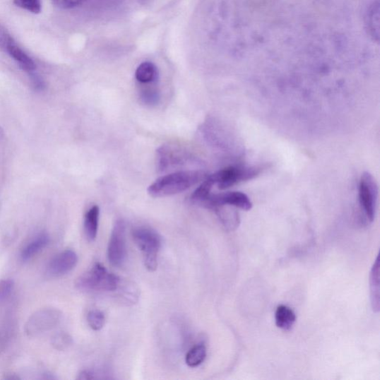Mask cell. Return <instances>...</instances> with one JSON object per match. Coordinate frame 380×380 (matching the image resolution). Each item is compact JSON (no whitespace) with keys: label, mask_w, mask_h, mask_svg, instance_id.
<instances>
[{"label":"cell","mask_w":380,"mask_h":380,"mask_svg":"<svg viewBox=\"0 0 380 380\" xmlns=\"http://www.w3.org/2000/svg\"><path fill=\"white\" fill-rule=\"evenodd\" d=\"M208 177L206 172L201 170H182L174 172L158 179L148 189V194L153 198H164L185 192Z\"/></svg>","instance_id":"1"},{"label":"cell","mask_w":380,"mask_h":380,"mask_svg":"<svg viewBox=\"0 0 380 380\" xmlns=\"http://www.w3.org/2000/svg\"><path fill=\"white\" fill-rule=\"evenodd\" d=\"M76 285L82 291H115L121 286L118 275L109 273L105 267L95 263L93 268L81 275Z\"/></svg>","instance_id":"2"},{"label":"cell","mask_w":380,"mask_h":380,"mask_svg":"<svg viewBox=\"0 0 380 380\" xmlns=\"http://www.w3.org/2000/svg\"><path fill=\"white\" fill-rule=\"evenodd\" d=\"M135 243L143 254L144 265L151 272L158 268V254L162 247V237L154 230L138 227L133 231Z\"/></svg>","instance_id":"3"},{"label":"cell","mask_w":380,"mask_h":380,"mask_svg":"<svg viewBox=\"0 0 380 380\" xmlns=\"http://www.w3.org/2000/svg\"><path fill=\"white\" fill-rule=\"evenodd\" d=\"M62 316V313L56 309H40L29 317L25 326V332L28 338H37L59 325Z\"/></svg>","instance_id":"4"},{"label":"cell","mask_w":380,"mask_h":380,"mask_svg":"<svg viewBox=\"0 0 380 380\" xmlns=\"http://www.w3.org/2000/svg\"><path fill=\"white\" fill-rule=\"evenodd\" d=\"M262 167H229L210 175L218 189H227L240 182L252 180L262 172Z\"/></svg>","instance_id":"5"},{"label":"cell","mask_w":380,"mask_h":380,"mask_svg":"<svg viewBox=\"0 0 380 380\" xmlns=\"http://www.w3.org/2000/svg\"><path fill=\"white\" fill-rule=\"evenodd\" d=\"M127 255L126 224L123 219H118L113 226L108 245L107 256L111 265L121 267Z\"/></svg>","instance_id":"6"},{"label":"cell","mask_w":380,"mask_h":380,"mask_svg":"<svg viewBox=\"0 0 380 380\" xmlns=\"http://www.w3.org/2000/svg\"><path fill=\"white\" fill-rule=\"evenodd\" d=\"M0 50L8 54L28 74L35 72L37 66L32 58L18 46L7 29L2 25H0Z\"/></svg>","instance_id":"7"},{"label":"cell","mask_w":380,"mask_h":380,"mask_svg":"<svg viewBox=\"0 0 380 380\" xmlns=\"http://www.w3.org/2000/svg\"><path fill=\"white\" fill-rule=\"evenodd\" d=\"M377 195V185L373 175L369 172L363 173L359 185V201L362 210L371 222L375 218Z\"/></svg>","instance_id":"8"},{"label":"cell","mask_w":380,"mask_h":380,"mask_svg":"<svg viewBox=\"0 0 380 380\" xmlns=\"http://www.w3.org/2000/svg\"><path fill=\"white\" fill-rule=\"evenodd\" d=\"M231 206L245 211H249L253 208V203L246 194L238 192H227L218 194H210L203 201L201 207L213 210L219 206Z\"/></svg>","instance_id":"9"},{"label":"cell","mask_w":380,"mask_h":380,"mask_svg":"<svg viewBox=\"0 0 380 380\" xmlns=\"http://www.w3.org/2000/svg\"><path fill=\"white\" fill-rule=\"evenodd\" d=\"M191 158L182 148L172 145H163L156 152L157 170L160 172H165L186 165Z\"/></svg>","instance_id":"10"},{"label":"cell","mask_w":380,"mask_h":380,"mask_svg":"<svg viewBox=\"0 0 380 380\" xmlns=\"http://www.w3.org/2000/svg\"><path fill=\"white\" fill-rule=\"evenodd\" d=\"M78 261L75 251L66 250L54 257L47 268L46 274L49 278L64 275L74 269Z\"/></svg>","instance_id":"11"},{"label":"cell","mask_w":380,"mask_h":380,"mask_svg":"<svg viewBox=\"0 0 380 380\" xmlns=\"http://www.w3.org/2000/svg\"><path fill=\"white\" fill-rule=\"evenodd\" d=\"M364 26L369 37L374 41L379 42L380 37V4L379 0H374L365 12Z\"/></svg>","instance_id":"12"},{"label":"cell","mask_w":380,"mask_h":380,"mask_svg":"<svg viewBox=\"0 0 380 380\" xmlns=\"http://www.w3.org/2000/svg\"><path fill=\"white\" fill-rule=\"evenodd\" d=\"M50 242V237L47 232L40 233L34 239L29 242L21 252V259L24 261L31 259L42 251Z\"/></svg>","instance_id":"13"},{"label":"cell","mask_w":380,"mask_h":380,"mask_svg":"<svg viewBox=\"0 0 380 380\" xmlns=\"http://www.w3.org/2000/svg\"><path fill=\"white\" fill-rule=\"evenodd\" d=\"M100 217V208L95 206L87 211L84 219V230L86 239L94 242L97 235Z\"/></svg>","instance_id":"14"},{"label":"cell","mask_w":380,"mask_h":380,"mask_svg":"<svg viewBox=\"0 0 380 380\" xmlns=\"http://www.w3.org/2000/svg\"><path fill=\"white\" fill-rule=\"evenodd\" d=\"M297 319L293 310L286 305L278 307L275 314V325L284 331H289L294 326Z\"/></svg>","instance_id":"15"},{"label":"cell","mask_w":380,"mask_h":380,"mask_svg":"<svg viewBox=\"0 0 380 380\" xmlns=\"http://www.w3.org/2000/svg\"><path fill=\"white\" fill-rule=\"evenodd\" d=\"M158 77V69L151 62L142 63L136 71V78L142 84L154 83L157 81Z\"/></svg>","instance_id":"16"},{"label":"cell","mask_w":380,"mask_h":380,"mask_svg":"<svg viewBox=\"0 0 380 380\" xmlns=\"http://www.w3.org/2000/svg\"><path fill=\"white\" fill-rule=\"evenodd\" d=\"M371 299L373 311H379V261L377 257L373 266L370 277Z\"/></svg>","instance_id":"17"},{"label":"cell","mask_w":380,"mask_h":380,"mask_svg":"<svg viewBox=\"0 0 380 380\" xmlns=\"http://www.w3.org/2000/svg\"><path fill=\"white\" fill-rule=\"evenodd\" d=\"M220 219L222 224L229 229L238 227L239 217L236 210L225 208V206H219L213 210Z\"/></svg>","instance_id":"18"},{"label":"cell","mask_w":380,"mask_h":380,"mask_svg":"<svg viewBox=\"0 0 380 380\" xmlns=\"http://www.w3.org/2000/svg\"><path fill=\"white\" fill-rule=\"evenodd\" d=\"M207 357V348L203 345H198L190 349L186 356V363L190 368L199 367L206 360Z\"/></svg>","instance_id":"19"},{"label":"cell","mask_w":380,"mask_h":380,"mask_svg":"<svg viewBox=\"0 0 380 380\" xmlns=\"http://www.w3.org/2000/svg\"><path fill=\"white\" fill-rule=\"evenodd\" d=\"M214 185L215 182L210 175H209L195 190L191 196V201L200 206L203 201H206L211 194V190Z\"/></svg>","instance_id":"20"},{"label":"cell","mask_w":380,"mask_h":380,"mask_svg":"<svg viewBox=\"0 0 380 380\" xmlns=\"http://www.w3.org/2000/svg\"><path fill=\"white\" fill-rule=\"evenodd\" d=\"M140 99L143 105L153 107L158 105L160 95L155 88H146L141 91Z\"/></svg>","instance_id":"21"},{"label":"cell","mask_w":380,"mask_h":380,"mask_svg":"<svg viewBox=\"0 0 380 380\" xmlns=\"http://www.w3.org/2000/svg\"><path fill=\"white\" fill-rule=\"evenodd\" d=\"M105 321V314L99 310H93L87 315L88 324L94 331H100L103 328Z\"/></svg>","instance_id":"22"},{"label":"cell","mask_w":380,"mask_h":380,"mask_svg":"<svg viewBox=\"0 0 380 380\" xmlns=\"http://www.w3.org/2000/svg\"><path fill=\"white\" fill-rule=\"evenodd\" d=\"M72 344L71 336L65 332L55 334L52 339V345L57 350H65Z\"/></svg>","instance_id":"23"},{"label":"cell","mask_w":380,"mask_h":380,"mask_svg":"<svg viewBox=\"0 0 380 380\" xmlns=\"http://www.w3.org/2000/svg\"><path fill=\"white\" fill-rule=\"evenodd\" d=\"M18 7L33 13H40L42 10L40 0H13Z\"/></svg>","instance_id":"24"},{"label":"cell","mask_w":380,"mask_h":380,"mask_svg":"<svg viewBox=\"0 0 380 380\" xmlns=\"http://www.w3.org/2000/svg\"><path fill=\"white\" fill-rule=\"evenodd\" d=\"M14 283L11 280L0 281V303L7 300L13 290Z\"/></svg>","instance_id":"25"},{"label":"cell","mask_w":380,"mask_h":380,"mask_svg":"<svg viewBox=\"0 0 380 380\" xmlns=\"http://www.w3.org/2000/svg\"><path fill=\"white\" fill-rule=\"evenodd\" d=\"M85 0H52L55 6L61 9H71L83 4Z\"/></svg>","instance_id":"26"},{"label":"cell","mask_w":380,"mask_h":380,"mask_svg":"<svg viewBox=\"0 0 380 380\" xmlns=\"http://www.w3.org/2000/svg\"><path fill=\"white\" fill-rule=\"evenodd\" d=\"M29 76H30L32 78L35 89L37 90H42L44 88V83L41 78L37 74H35V72L31 73V74H29Z\"/></svg>","instance_id":"27"},{"label":"cell","mask_w":380,"mask_h":380,"mask_svg":"<svg viewBox=\"0 0 380 380\" xmlns=\"http://www.w3.org/2000/svg\"><path fill=\"white\" fill-rule=\"evenodd\" d=\"M96 374L94 372L90 370H84L80 372L78 379L81 380H90L97 379L95 376Z\"/></svg>","instance_id":"28"},{"label":"cell","mask_w":380,"mask_h":380,"mask_svg":"<svg viewBox=\"0 0 380 380\" xmlns=\"http://www.w3.org/2000/svg\"><path fill=\"white\" fill-rule=\"evenodd\" d=\"M5 379L12 380V379H20V378L16 374L9 373V374H6Z\"/></svg>","instance_id":"29"}]
</instances>
